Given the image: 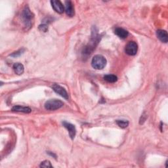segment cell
Returning a JSON list of instances; mask_svg holds the SVG:
<instances>
[{
    "label": "cell",
    "instance_id": "obj_2",
    "mask_svg": "<svg viewBox=\"0 0 168 168\" xmlns=\"http://www.w3.org/2000/svg\"><path fill=\"white\" fill-rule=\"evenodd\" d=\"M22 17L24 20L25 26L26 28H30L32 26V22L34 19V15L29 9L28 6H26L25 9H23L22 13Z\"/></svg>",
    "mask_w": 168,
    "mask_h": 168
},
{
    "label": "cell",
    "instance_id": "obj_14",
    "mask_svg": "<svg viewBox=\"0 0 168 168\" xmlns=\"http://www.w3.org/2000/svg\"><path fill=\"white\" fill-rule=\"evenodd\" d=\"M116 122L117 125L121 127V128H126V127L128 126L129 125V121L127 120H116Z\"/></svg>",
    "mask_w": 168,
    "mask_h": 168
},
{
    "label": "cell",
    "instance_id": "obj_13",
    "mask_svg": "<svg viewBox=\"0 0 168 168\" xmlns=\"http://www.w3.org/2000/svg\"><path fill=\"white\" fill-rule=\"evenodd\" d=\"M104 79H105V80L107 81V82L109 83H115L118 81V77L113 74L106 75V76H104Z\"/></svg>",
    "mask_w": 168,
    "mask_h": 168
},
{
    "label": "cell",
    "instance_id": "obj_10",
    "mask_svg": "<svg viewBox=\"0 0 168 168\" xmlns=\"http://www.w3.org/2000/svg\"><path fill=\"white\" fill-rule=\"evenodd\" d=\"M114 33L116 36L121 39H125L129 35V33L122 28H116L115 29Z\"/></svg>",
    "mask_w": 168,
    "mask_h": 168
},
{
    "label": "cell",
    "instance_id": "obj_11",
    "mask_svg": "<svg viewBox=\"0 0 168 168\" xmlns=\"http://www.w3.org/2000/svg\"><path fill=\"white\" fill-rule=\"evenodd\" d=\"M12 111L14 112H23V113H30L32 110L30 108L26 107H22V106H15L13 107Z\"/></svg>",
    "mask_w": 168,
    "mask_h": 168
},
{
    "label": "cell",
    "instance_id": "obj_3",
    "mask_svg": "<svg viewBox=\"0 0 168 168\" xmlns=\"http://www.w3.org/2000/svg\"><path fill=\"white\" fill-rule=\"evenodd\" d=\"M63 102L57 99H51L48 101L45 104V108L48 111H56L62 107Z\"/></svg>",
    "mask_w": 168,
    "mask_h": 168
},
{
    "label": "cell",
    "instance_id": "obj_15",
    "mask_svg": "<svg viewBox=\"0 0 168 168\" xmlns=\"http://www.w3.org/2000/svg\"><path fill=\"white\" fill-rule=\"evenodd\" d=\"M41 167H53V166L51 165V162L49 160H45L42 161L41 164L39 166Z\"/></svg>",
    "mask_w": 168,
    "mask_h": 168
},
{
    "label": "cell",
    "instance_id": "obj_16",
    "mask_svg": "<svg viewBox=\"0 0 168 168\" xmlns=\"http://www.w3.org/2000/svg\"><path fill=\"white\" fill-rule=\"evenodd\" d=\"M39 30L43 31V32H48V26L47 25H41L39 26Z\"/></svg>",
    "mask_w": 168,
    "mask_h": 168
},
{
    "label": "cell",
    "instance_id": "obj_7",
    "mask_svg": "<svg viewBox=\"0 0 168 168\" xmlns=\"http://www.w3.org/2000/svg\"><path fill=\"white\" fill-rule=\"evenodd\" d=\"M62 124H63V126L65 127L66 129H67V130L68 131L69 135H70V138H72V139H74L76 134V127H75V126L73 124L68 123L67 122V121H63Z\"/></svg>",
    "mask_w": 168,
    "mask_h": 168
},
{
    "label": "cell",
    "instance_id": "obj_9",
    "mask_svg": "<svg viewBox=\"0 0 168 168\" xmlns=\"http://www.w3.org/2000/svg\"><path fill=\"white\" fill-rule=\"evenodd\" d=\"M156 36L161 42L167 43L168 41V35L166 30H158L156 31Z\"/></svg>",
    "mask_w": 168,
    "mask_h": 168
},
{
    "label": "cell",
    "instance_id": "obj_17",
    "mask_svg": "<svg viewBox=\"0 0 168 168\" xmlns=\"http://www.w3.org/2000/svg\"><path fill=\"white\" fill-rule=\"evenodd\" d=\"M25 49H20L19 51H16V52H15V53H13V54H11V57H18V56H20V55H22L23 53V52H24Z\"/></svg>",
    "mask_w": 168,
    "mask_h": 168
},
{
    "label": "cell",
    "instance_id": "obj_12",
    "mask_svg": "<svg viewBox=\"0 0 168 168\" xmlns=\"http://www.w3.org/2000/svg\"><path fill=\"white\" fill-rule=\"evenodd\" d=\"M13 68L15 72L17 75H21L24 73V71H25L24 66H23L21 63H19V62L15 63L13 65Z\"/></svg>",
    "mask_w": 168,
    "mask_h": 168
},
{
    "label": "cell",
    "instance_id": "obj_1",
    "mask_svg": "<svg viewBox=\"0 0 168 168\" xmlns=\"http://www.w3.org/2000/svg\"><path fill=\"white\" fill-rule=\"evenodd\" d=\"M107 59L101 55H97L93 57L91 61V65L93 68L96 70H102L106 66Z\"/></svg>",
    "mask_w": 168,
    "mask_h": 168
},
{
    "label": "cell",
    "instance_id": "obj_4",
    "mask_svg": "<svg viewBox=\"0 0 168 168\" xmlns=\"http://www.w3.org/2000/svg\"><path fill=\"white\" fill-rule=\"evenodd\" d=\"M125 53L130 56L135 55L138 51V45L135 42H129L125 45Z\"/></svg>",
    "mask_w": 168,
    "mask_h": 168
},
{
    "label": "cell",
    "instance_id": "obj_8",
    "mask_svg": "<svg viewBox=\"0 0 168 168\" xmlns=\"http://www.w3.org/2000/svg\"><path fill=\"white\" fill-rule=\"evenodd\" d=\"M65 12L69 16H74L75 15L74 7L72 2L66 1L65 2Z\"/></svg>",
    "mask_w": 168,
    "mask_h": 168
},
{
    "label": "cell",
    "instance_id": "obj_6",
    "mask_svg": "<svg viewBox=\"0 0 168 168\" xmlns=\"http://www.w3.org/2000/svg\"><path fill=\"white\" fill-rule=\"evenodd\" d=\"M51 3L52 5V7L55 11V12L62 14L65 11V7H64L63 4L61 3L59 0H53V1H51Z\"/></svg>",
    "mask_w": 168,
    "mask_h": 168
},
{
    "label": "cell",
    "instance_id": "obj_5",
    "mask_svg": "<svg viewBox=\"0 0 168 168\" xmlns=\"http://www.w3.org/2000/svg\"><path fill=\"white\" fill-rule=\"evenodd\" d=\"M52 89H53V91L55 93H57V94H59L62 97L65 98V99H68V94L67 91L65 88H62V87L60 85L55 84L52 85Z\"/></svg>",
    "mask_w": 168,
    "mask_h": 168
}]
</instances>
